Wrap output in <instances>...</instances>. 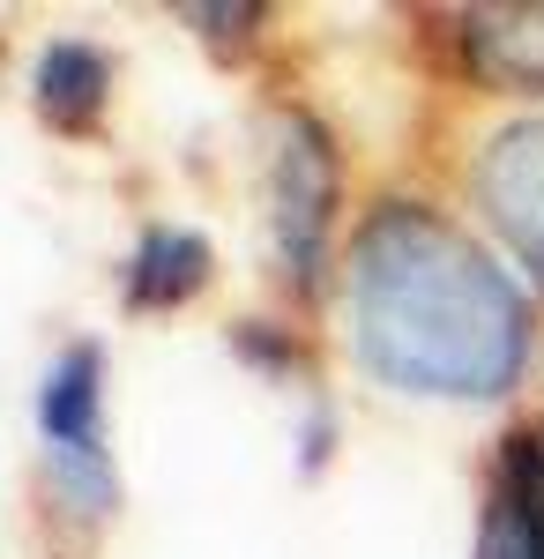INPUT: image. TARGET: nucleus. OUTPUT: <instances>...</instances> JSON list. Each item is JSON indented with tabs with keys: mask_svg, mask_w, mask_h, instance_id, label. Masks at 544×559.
I'll return each mask as SVG.
<instances>
[{
	"mask_svg": "<svg viewBox=\"0 0 544 559\" xmlns=\"http://www.w3.org/2000/svg\"><path fill=\"white\" fill-rule=\"evenodd\" d=\"M351 350L380 388L425 403H500L530 373V292L418 194H380L343 254Z\"/></svg>",
	"mask_w": 544,
	"mask_h": 559,
	"instance_id": "nucleus-1",
	"label": "nucleus"
},
{
	"mask_svg": "<svg viewBox=\"0 0 544 559\" xmlns=\"http://www.w3.org/2000/svg\"><path fill=\"white\" fill-rule=\"evenodd\" d=\"M335 224H343L335 134L306 105H284L276 134H269V247H276V276L292 284L298 299H314L329 284Z\"/></svg>",
	"mask_w": 544,
	"mask_h": 559,
	"instance_id": "nucleus-2",
	"label": "nucleus"
},
{
	"mask_svg": "<svg viewBox=\"0 0 544 559\" xmlns=\"http://www.w3.org/2000/svg\"><path fill=\"white\" fill-rule=\"evenodd\" d=\"M38 440L52 492L75 522H105L120 508V471L105 448V350L68 344L38 381Z\"/></svg>",
	"mask_w": 544,
	"mask_h": 559,
	"instance_id": "nucleus-3",
	"label": "nucleus"
},
{
	"mask_svg": "<svg viewBox=\"0 0 544 559\" xmlns=\"http://www.w3.org/2000/svg\"><path fill=\"white\" fill-rule=\"evenodd\" d=\"M470 187H477L485 224L500 231V247L530 269V284L544 292V112L507 120V128L477 150Z\"/></svg>",
	"mask_w": 544,
	"mask_h": 559,
	"instance_id": "nucleus-4",
	"label": "nucleus"
},
{
	"mask_svg": "<svg viewBox=\"0 0 544 559\" xmlns=\"http://www.w3.org/2000/svg\"><path fill=\"white\" fill-rule=\"evenodd\" d=\"M456 68L485 97H544V0L456 8Z\"/></svg>",
	"mask_w": 544,
	"mask_h": 559,
	"instance_id": "nucleus-5",
	"label": "nucleus"
},
{
	"mask_svg": "<svg viewBox=\"0 0 544 559\" xmlns=\"http://www.w3.org/2000/svg\"><path fill=\"white\" fill-rule=\"evenodd\" d=\"M470 559H544V426H507L493 440L477 552Z\"/></svg>",
	"mask_w": 544,
	"mask_h": 559,
	"instance_id": "nucleus-6",
	"label": "nucleus"
},
{
	"mask_svg": "<svg viewBox=\"0 0 544 559\" xmlns=\"http://www.w3.org/2000/svg\"><path fill=\"white\" fill-rule=\"evenodd\" d=\"M113 52L90 38H52L31 60V105L52 134H97L105 128V105H113Z\"/></svg>",
	"mask_w": 544,
	"mask_h": 559,
	"instance_id": "nucleus-7",
	"label": "nucleus"
},
{
	"mask_svg": "<svg viewBox=\"0 0 544 559\" xmlns=\"http://www.w3.org/2000/svg\"><path fill=\"white\" fill-rule=\"evenodd\" d=\"M210 276H216V247L194 224H150L120 269L134 313H179V306H194L210 292Z\"/></svg>",
	"mask_w": 544,
	"mask_h": 559,
	"instance_id": "nucleus-8",
	"label": "nucleus"
},
{
	"mask_svg": "<svg viewBox=\"0 0 544 559\" xmlns=\"http://www.w3.org/2000/svg\"><path fill=\"white\" fill-rule=\"evenodd\" d=\"M179 23H194L210 52L247 60L253 38H261V23H269V8H253V0H239V8H224V0H194V8H179Z\"/></svg>",
	"mask_w": 544,
	"mask_h": 559,
	"instance_id": "nucleus-9",
	"label": "nucleus"
},
{
	"mask_svg": "<svg viewBox=\"0 0 544 559\" xmlns=\"http://www.w3.org/2000/svg\"><path fill=\"white\" fill-rule=\"evenodd\" d=\"M232 344H239V358L261 366V373H276V381H292V373H298V388H314L306 344H298L292 329H276V321H239V329H232Z\"/></svg>",
	"mask_w": 544,
	"mask_h": 559,
	"instance_id": "nucleus-10",
	"label": "nucleus"
}]
</instances>
